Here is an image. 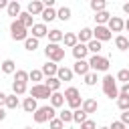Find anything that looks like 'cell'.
<instances>
[{
	"label": "cell",
	"mask_w": 129,
	"mask_h": 129,
	"mask_svg": "<svg viewBox=\"0 0 129 129\" xmlns=\"http://www.w3.org/2000/svg\"><path fill=\"white\" fill-rule=\"evenodd\" d=\"M40 16H42V22H44V24H46V22H52V20L56 18V10H54V8H44Z\"/></svg>",
	"instance_id": "28"
},
{
	"label": "cell",
	"mask_w": 129,
	"mask_h": 129,
	"mask_svg": "<svg viewBox=\"0 0 129 129\" xmlns=\"http://www.w3.org/2000/svg\"><path fill=\"white\" fill-rule=\"evenodd\" d=\"M6 119V111H4V107H0V121H4Z\"/></svg>",
	"instance_id": "48"
},
{
	"label": "cell",
	"mask_w": 129,
	"mask_h": 129,
	"mask_svg": "<svg viewBox=\"0 0 129 129\" xmlns=\"http://www.w3.org/2000/svg\"><path fill=\"white\" fill-rule=\"evenodd\" d=\"M87 46H89V52H93V54H99V52L103 50V42H99V40H95V38H93Z\"/></svg>",
	"instance_id": "35"
},
{
	"label": "cell",
	"mask_w": 129,
	"mask_h": 129,
	"mask_svg": "<svg viewBox=\"0 0 129 129\" xmlns=\"http://www.w3.org/2000/svg\"><path fill=\"white\" fill-rule=\"evenodd\" d=\"M87 54H89V46L83 44V42H79V44L73 48V56H75V60H87Z\"/></svg>",
	"instance_id": "11"
},
{
	"label": "cell",
	"mask_w": 129,
	"mask_h": 129,
	"mask_svg": "<svg viewBox=\"0 0 129 129\" xmlns=\"http://www.w3.org/2000/svg\"><path fill=\"white\" fill-rule=\"evenodd\" d=\"M123 12L129 16V2H125V4H123Z\"/></svg>",
	"instance_id": "49"
},
{
	"label": "cell",
	"mask_w": 129,
	"mask_h": 129,
	"mask_svg": "<svg viewBox=\"0 0 129 129\" xmlns=\"http://www.w3.org/2000/svg\"><path fill=\"white\" fill-rule=\"evenodd\" d=\"M99 129H109V127H99Z\"/></svg>",
	"instance_id": "52"
},
{
	"label": "cell",
	"mask_w": 129,
	"mask_h": 129,
	"mask_svg": "<svg viewBox=\"0 0 129 129\" xmlns=\"http://www.w3.org/2000/svg\"><path fill=\"white\" fill-rule=\"evenodd\" d=\"M24 129H32V127H24Z\"/></svg>",
	"instance_id": "53"
},
{
	"label": "cell",
	"mask_w": 129,
	"mask_h": 129,
	"mask_svg": "<svg viewBox=\"0 0 129 129\" xmlns=\"http://www.w3.org/2000/svg\"><path fill=\"white\" fill-rule=\"evenodd\" d=\"M125 28H127V30H129V18H127V20H125Z\"/></svg>",
	"instance_id": "51"
},
{
	"label": "cell",
	"mask_w": 129,
	"mask_h": 129,
	"mask_svg": "<svg viewBox=\"0 0 129 129\" xmlns=\"http://www.w3.org/2000/svg\"><path fill=\"white\" fill-rule=\"evenodd\" d=\"M44 85H46V87H48L52 93H58V89H60V85H62V83H60L56 77H48V79L44 81Z\"/></svg>",
	"instance_id": "26"
},
{
	"label": "cell",
	"mask_w": 129,
	"mask_h": 129,
	"mask_svg": "<svg viewBox=\"0 0 129 129\" xmlns=\"http://www.w3.org/2000/svg\"><path fill=\"white\" fill-rule=\"evenodd\" d=\"M22 109H24L26 113H34V111L38 109V105H36V99H34V97H26V99L22 101Z\"/></svg>",
	"instance_id": "20"
},
{
	"label": "cell",
	"mask_w": 129,
	"mask_h": 129,
	"mask_svg": "<svg viewBox=\"0 0 129 129\" xmlns=\"http://www.w3.org/2000/svg\"><path fill=\"white\" fill-rule=\"evenodd\" d=\"M0 64H2V60H0Z\"/></svg>",
	"instance_id": "54"
},
{
	"label": "cell",
	"mask_w": 129,
	"mask_h": 129,
	"mask_svg": "<svg viewBox=\"0 0 129 129\" xmlns=\"http://www.w3.org/2000/svg\"><path fill=\"white\" fill-rule=\"evenodd\" d=\"M115 46H117V50H129V38L125 36V34H117L115 36Z\"/></svg>",
	"instance_id": "19"
},
{
	"label": "cell",
	"mask_w": 129,
	"mask_h": 129,
	"mask_svg": "<svg viewBox=\"0 0 129 129\" xmlns=\"http://www.w3.org/2000/svg\"><path fill=\"white\" fill-rule=\"evenodd\" d=\"M93 38L99 40V42H107L113 38V32L107 28V26H95L93 28Z\"/></svg>",
	"instance_id": "7"
},
{
	"label": "cell",
	"mask_w": 129,
	"mask_h": 129,
	"mask_svg": "<svg viewBox=\"0 0 129 129\" xmlns=\"http://www.w3.org/2000/svg\"><path fill=\"white\" fill-rule=\"evenodd\" d=\"M54 117H56V111H54V107H50V105H42V107H38V109L32 113L34 123H46V121H50V119H54Z\"/></svg>",
	"instance_id": "2"
},
{
	"label": "cell",
	"mask_w": 129,
	"mask_h": 129,
	"mask_svg": "<svg viewBox=\"0 0 129 129\" xmlns=\"http://www.w3.org/2000/svg\"><path fill=\"white\" fill-rule=\"evenodd\" d=\"M73 77H75V73H73V69H69V67H58V73H56V79L62 83V81H73Z\"/></svg>",
	"instance_id": "15"
},
{
	"label": "cell",
	"mask_w": 129,
	"mask_h": 129,
	"mask_svg": "<svg viewBox=\"0 0 129 129\" xmlns=\"http://www.w3.org/2000/svg\"><path fill=\"white\" fill-rule=\"evenodd\" d=\"M30 30H32V36H34V38L48 36V28H46V24H44V22H36V24H34Z\"/></svg>",
	"instance_id": "13"
},
{
	"label": "cell",
	"mask_w": 129,
	"mask_h": 129,
	"mask_svg": "<svg viewBox=\"0 0 129 129\" xmlns=\"http://www.w3.org/2000/svg\"><path fill=\"white\" fill-rule=\"evenodd\" d=\"M58 119H60L62 123H73V111H71V109H62V111L58 113Z\"/></svg>",
	"instance_id": "37"
},
{
	"label": "cell",
	"mask_w": 129,
	"mask_h": 129,
	"mask_svg": "<svg viewBox=\"0 0 129 129\" xmlns=\"http://www.w3.org/2000/svg\"><path fill=\"white\" fill-rule=\"evenodd\" d=\"M0 69H2L4 75H14V73H16V62H14L12 58H6V60H2Z\"/></svg>",
	"instance_id": "18"
},
{
	"label": "cell",
	"mask_w": 129,
	"mask_h": 129,
	"mask_svg": "<svg viewBox=\"0 0 129 129\" xmlns=\"http://www.w3.org/2000/svg\"><path fill=\"white\" fill-rule=\"evenodd\" d=\"M48 127H50V129H64V123H62L58 117H54V119L48 121Z\"/></svg>",
	"instance_id": "42"
},
{
	"label": "cell",
	"mask_w": 129,
	"mask_h": 129,
	"mask_svg": "<svg viewBox=\"0 0 129 129\" xmlns=\"http://www.w3.org/2000/svg\"><path fill=\"white\" fill-rule=\"evenodd\" d=\"M62 42H64V46H69V48H75V46L79 44V38H77V34H75V32H64V38H62Z\"/></svg>",
	"instance_id": "24"
},
{
	"label": "cell",
	"mask_w": 129,
	"mask_h": 129,
	"mask_svg": "<svg viewBox=\"0 0 129 129\" xmlns=\"http://www.w3.org/2000/svg\"><path fill=\"white\" fill-rule=\"evenodd\" d=\"M89 6H91V10L97 14V12H103V10L107 8V2H105V0H91Z\"/></svg>",
	"instance_id": "29"
},
{
	"label": "cell",
	"mask_w": 129,
	"mask_h": 129,
	"mask_svg": "<svg viewBox=\"0 0 129 129\" xmlns=\"http://www.w3.org/2000/svg\"><path fill=\"white\" fill-rule=\"evenodd\" d=\"M111 20V14L107 12V10H103V12H97L95 14V22H97V26H107V22Z\"/></svg>",
	"instance_id": "22"
},
{
	"label": "cell",
	"mask_w": 129,
	"mask_h": 129,
	"mask_svg": "<svg viewBox=\"0 0 129 129\" xmlns=\"http://www.w3.org/2000/svg\"><path fill=\"white\" fill-rule=\"evenodd\" d=\"M16 20H20V22L24 24V28H32V26L36 24V22L32 20V14H28L26 10H24V12H20V16H18Z\"/></svg>",
	"instance_id": "23"
},
{
	"label": "cell",
	"mask_w": 129,
	"mask_h": 129,
	"mask_svg": "<svg viewBox=\"0 0 129 129\" xmlns=\"http://www.w3.org/2000/svg\"><path fill=\"white\" fill-rule=\"evenodd\" d=\"M119 97H129V83L121 85V89H119Z\"/></svg>",
	"instance_id": "44"
},
{
	"label": "cell",
	"mask_w": 129,
	"mask_h": 129,
	"mask_svg": "<svg viewBox=\"0 0 129 129\" xmlns=\"http://www.w3.org/2000/svg\"><path fill=\"white\" fill-rule=\"evenodd\" d=\"M109 129H127V127H125V125H123V123H121V121H113V123H111V127H109Z\"/></svg>",
	"instance_id": "46"
},
{
	"label": "cell",
	"mask_w": 129,
	"mask_h": 129,
	"mask_svg": "<svg viewBox=\"0 0 129 129\" xmlns=\"http://www.w3.org/2000/svg\"><path fill=\"white\" fill-rule=\"evenodd\" d=\"M6 97H8V95L0 91V107H2V105H6Z\"/></svg>",
	"instance_id": "47"
},
{
	"label": "cell",
	"mask_w": 129,
	"mask_h": 129,
	"mask_svg": "<svg viewBox=\"0 0 129 129\" xmlns=\"http://www.w3.org/2000/svg\"><path fill=\"white\" fill-rule=\"evenodd\" d=\"M77 38H79V42H83V44H89V42L93 40V28H89V26L81 28V32L77 34Z\"/></svg>",
	"instance_id": "14"
},
{
	"label": "cell",
	"mask_w": 129,
	"mask_h": 129,
	"mask_svg": "<svg viewBox=\"0 0 129 129\" xmlns=\"http://www.w3.org/2000/svg\"><path fill=\"white\" fill-rule=\"evenodd\" d=\"M81 129H97V123L93 119H87L85 123H81Z\"/></svg>",
	"instance_id": "43"
},
{
	"label": "cell",
	"mask_w": 129,
	"mask_h": 129,
	"mask_svg": "<svg viewBox=\"0 0 129 129\" xmlns=\"http://www.w3.org/2000/svg\"><path fill=\"white\" fill-rule=\"evenodd\" d=\"M62 38H64V32H62V30H58V28L48 30V42L58 44V42H62Z\"/></svg>",
	"instance_id": "17"
},
{
	"label": "cell",
	"mask_w": 129,
	"mask_h": 129,
	"mask_svg": "<svg viewBox=\"0 0 129 129\" xmlns=\"http://www.w3.org/2000/svg\"><path fill=\"white\" fill-rule=\"evenodd\" d=\"M12 93L16 95V97H20V95H24L26 93V83H12Z\"/></svg>",
	"instance_id": "36"
},
{
	"label": "cell",
	"mask_w": 129,
	"mask_h": 129,
	"mask_svg": "<svg viewBox=\"0 0 129 129\" xmlns=\"http://www.w3.org/2000/svg\"><path fill=\"white\" fill-rule=\"evenodd\" d=\"M30 97H34V99H50V97H52V91H50L44 83H40V85H32V89H30Z\"/></svg>",
	"instance_id": "6"
},
{
	"label": "cell",
	"mask_w": 129,
	"mask_h": 129,
	"mask_svg": "<svg viewBox=\"0 0 129 129\" xmlns=\"http://www.w3.org/2000/svg\"><path fill=\"white\" fill-rule=\"evenodd\" d=\"M64 99L67 101H73V99H77V97H81V93H79V89L77 87H69V89H64Z\"/></svg>",
	"instance_id": "34"
},
{
	"label": "cell",
	"mask_w": 129,
	"mask_h": 129,
	"mask_svg": "<svg viewBox=\"0 0 129 129\" xmlns=\"http://www.w3.org/2000/svg\"><path fill=\"white\" fill-rule=\"evenodd\" d=\"M24 48H26V50H30V52H34V50L38 48V38H34V36H28V38L24 40Z\"/></svg>",
	"instance_id": "32"
},
{
	"label": "cell",
	"mask_w": 129,
	"mask_h": 129,
	"mask_svg": "<svg viewBox=\"0 0 129 129\" xmlns=\"http://www.w3.org/2000/svg\"><path fill=\"white\" fill-rule=\"evenodd\" d=\"M10 36L12 40H26L28 38V28H24V24L20 20H12L10 22Z\"/></svg>",
	"instance_id": "5"
},
{
	"label": "cell",
	"mask_w": 129,
	"mask_h": 129,
	"mask_svg": "<svg viewBox=\"0 0 129 129\" xmlns=\"http://www.w3.org/2000/svg\"><path fill=\"white\" fill-rule=\"evenodd\" d=\"M73 73H75V75H81V77H87V75L91 73L89 60H75V64H73Z\"/></svg>",
	"instance_id": "8"
},
{
	"label": "cell",
	"mask_w": 129,
	"mask_h": 129,
	"mask_svg": "<svg viewBox=\"0 0 129 129\" xmlns=\"http://www.w3.org/2000/svg\"><path fill=\"white\" fill-rule=\"evenodd\" d=\"M6 109H18L20 107V101H18V97L12 93V95H8L6 97V105H4Z\"/></svg>",
	"instance_id": "30"
},
{
	"label": "cell",
	"mask_w": 129,
	"mask_h": 129,
	"mask_svg": "<svg viewBox=\"0 0 129 129\" xmlns=\"http://www.w3.org/2000/svg\"><path fill=\"white\" fill-rule=\"evenodd\" d=\"M107 28H109L111 32H121V30L125 28V20H123L121 16H111V20L107 22Z\"/></svg>",
	"instance_id": "9"
},
{
	"label": "cell",
	"mask_w": 129,
	"mask_h": 129,
	"mask_svg": "<svg viewBox=\"0 0 129 129\" xmlns=\"http://www.w3.org/2000/svg\"><path fill=\"white\" fill-rule=\"evenodd\" d=\"M101 85H103V93L109 99H119V87H117V79L113 75H105L101 79Z\"/></svg>",
	"instance_id": "1"
},
{
	"label": "cell",
	"mask_w": 129,
	"mask_h": 129,
	"mask_svg": "<svg viewBox=\"0 0 129 129\" xmlns=\"http://www.w3.org/2000/svg\"><path fill=\"white\" fill-rule=\"evenodd\" d=\"M87 115H91V113H97V109H99V103L95 101V99H83V107H81Z\"/></svg>",
	"instance_id": "16"
},
{
	"label": "cell",
	"mask_w": 129,
	"mask_h": 129,
	"mask_svg": "<svg viewBox=\"0 0 129 129\" xmlns=\"http://www.w3.org/2000/svg\"><path fill=\"white\" fill-rule=\"evenodd\" d=\"M48 101H50V107L58 109V107H62V105H64V101H67V99H64V95H62V93H52V97H50Z\"/></svg>",
	"instance_id": "25"
},
{
	"label": "cell",
	"mask_w": 129,
	"mask_h": 129,
	"mask_svg": "<svg viewBox=\"0 0 129 129\" xmlns=\"http://www.w3.org/2000/svg\"><path fill=\"white\" fill-rule=\"evenodd\" d=\"M44 56H46L50 62H60V60L64 58V48H62L60 44L48 42V44L44 46Z\"/></svg>",
	"instance_id": "3"
},
{
	"label": "cell",
	"mask_w": 129,
	"mask_h": 129,
	"mask_svg": "<svg viewBox=\"0 0 129 129\" xmlns=\"http://www.w3.org/2000/svg\"><path fill=\"white\" fill-rule=\"evenodd\" d=\"M2 8H8V2H6V0H0V10H2Z\"/></svg>",
	"instance_id": "50"
},
{
	"label": "cell",
	"mask_w": 129,
	"mask_h": 129,
	"mask_svg": "<svg viewBox=\"0 0 129 129\" xmlns=\"http://www.w3.org/2000/svg\"><path fill=\"white\" fill-rule=\"evenodd\" d=\"M117 107L121 111H129V97H119L117 99Z\"/></svg>",
	"instance_id": "41"
},
{
	"label": "cell",
	"mask_w": 129,
	"mask_h": 129,
	"mask_svg": "<svg viewBox=\"0 0 129 129\" xmlns=\"http://www.w3.org/2000/svg\"><path fill=\"white\" fill-rule=\"evenodd\" d=\"M115 79H117L119 83H123V85H125V83H129V69H121V71L117 73V77H115Z\"/></svg>",
	"instance_id": "40"
},
{
	"label": "cell",
	"mask_w": 129,
	"mask_h": 129,
	"mask_svg": "<svg viewBox=\"0 0 129 129\" xmlns=\"http://www.w3.org/2000/svg\"><path fill=\"white\" fill-rule=\"evenodd\" d=\"M42 77H44V75H42V71H40V69H32V71L28 73V79H30V81H34V85H40Z\"/></svg>",
	"instance_id": "33"
},
{
	"label": "cell",
	"mask_w": 129,
	"mask_h": 129,
	"mask_svg": "<svg viewBox=\"0 0 129 129\" xmlns=\"http://www.w3.org/2000/svg\"><path fill=\"white\" fill-rule=\"evenodd\" d=\"M42 10H44V4H42L40 0H30V2H28V6H26V12H28V14H32V16H40V14H42Z\"/></svg>",
	"instance_id": "10"
},
{
	"label": "cell",
	"mask_w": 129,
	"mask_h": 129,
	"mask_svg": "<svg viewBox=\"0 0 129 129\" xmlns=\"http://www.w3.org/2000/svg\"><path fill=\"white\" fill-rule=\"evenodd\" d=\"M97 81H99V77H97V73H93V71L85 77V85H87V87H95Z\"/></svg>",
	"instance_id": "39"
},
{
	"label": "cell",
	"mask_w": 129,
	"mask_h": 129,
	"mask_svg": "<svg viewBox=\"0 0 129 129\" xmlns=\"http://www.w3.org/2000/svg\"><path fill=\"white\" fill-rule=\"evenodd\" d=\"M40 71H42V75L48 79V77H56V73H58V64L56 62H50V60H46L42 67H40Z\"/></svg>",
	"instance_id": "12"
},
{
	"label": "cell",
	"mask_w": 129,
	"mask_h": 129,
	"mask_svg": "<svg viewBox=\"0 0 129 129\" xmlns=\"http://www.w3.org/2000/svg\"><path fill=\"white\" fill-rule=\"evenodd\" d=\"M109 64H111L109 58L103 56V54H93L89 58V67H91L93 73H107L109 71Z\"/></svg>",
	"instance_id": "4"
},
{
	"label": "cell",
	"mask_w": 129,
	"mask_h": 129,
	"mask_svg": "<svg viewBox=\"0 0 129 129\" xmlns=\"http://www.w3.org/2000/svg\"><path fill=\"white\" fill-rule=\"evenodd\" d=\"M6 12H8V16H20V12H22V8H20V2H16V0H12V2H8V8H6Z\"/></svg>",
	"instance_id": "21"
},
{
	"label": "cell",
	"mask_w": 129,
	"mask_h": 129,
	"mask_svg": "<svg viewBox=\"0 0 129 129\" xmlns=\"http://www.w3.org/2000/svg\"><path fill=\"white\" fill-rule=\"evenodd\" d=\"M56 18L62 20V22L71 20V8H69V6H60V8L56 10Z\"/></svg>",
	"instance_id": "27"
},
{
	"label": "cell",
	"mask_w": 129,
	"mask_h": 129,
	"mask_svg": "<svg viewBox=\"0 0 129 129\" xmlns=\"http://www.w3.org/2000/svg\"><path fill=\"white\" fill-rule=\"evenodd\" d=\"M119 121H121V123H123V125L127 127V125H129V111H123V113H121V119H119Z\"/></svg>",
	"instance_id": "45"
},
{
	"label": "cell",
	"mask_w": 129,
	"mask_h": 129,
	"mask_svg": "<svg viewBox=\"0 0 129 129\" xmlns=\"http://www.w3.org/2000/svg\"><path fill=\"white\" fill-rule=\"evenodd\" d=\"M14 81H16V83H26V81H30V79H28V73H26V71L18 69V71L14 73Z\"/></svg>",
	"instance_id": "38"
},
{
	"label": "cell",
	"mask_w": 129,
	"mask_h": 129,
	"mask_svg": "<svg viewBox=\"0 0 129 129\" xmlns=\"http://www.w3.org/2000/svg\"><path fill=\"white\" fill-rule=\"evenodd\" d=\"M87 119H89V115H87L83 109H77V111H73V121H75V123H79V125H81V123H85Z\"/></svg>",
	"instance_id": "31"
}]
</instances>
